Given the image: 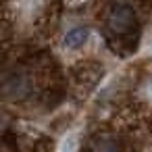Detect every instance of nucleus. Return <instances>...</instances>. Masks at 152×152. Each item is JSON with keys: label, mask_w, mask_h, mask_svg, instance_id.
I'll use <instances>...</instances> for the list:
<instances>
[{"label": "nucleus", "mask_w": 152, "mask_h": 152, "mask_svg": "<svg viewBox=\"0 0 152 152\" xmlns=\"http://www.w3.org/2000/svg\"><path fill=\"white\" fill-rule=\"evenodd\" d=\"M133 29H135L133 9L127 4H113L106 15V31H108V38H117L115 48L123 46V42L131 38Z\"/></svg>", "instance_id": "1"}, {"label": "nucleus", "mask_w": 152, "mask_h": 152, "mask_svg": "<svg viewBox=\"0 0 152 152\" xmlns=\"http://www.w3.org/2000/svg\"><path fill=\"white\" fill-rule=\"evenodd\" d=\"M4 92L13 98H25L31 92V83L29 77L23 71H13L7 79H4Z\"/></svg>", "instance_id": "2"}, {"label": "nucleus", "mask_w": 152, "mask_h": 152, "mask_svg": "<svg viewBox=\"0 0 152 152\" xmlns=\"http://www.w3.org/2000/svg\"><path fill=\"white\" fill-rule=\"evenodd\" d=\"M90 152H119V142L108 133H98L90 142Z\"/></svg>", "instance_id": "3"}, {"label": "nucleus", "mask_w": 152, "mask_h": 152, "mask_svg": "<svg viewBox=\"0 0 152 152\" xmlns=\"http://www.w3.org/2000/svg\"><path fill=\"white\" fill-rule=\"evenodd\" d=\"M86 40H88V29H86V27H75V29H71V31L67 34L65 44H67L69 48H77V46H81Z\"/></svg>", "instance_id": "4"}]
</instances>
